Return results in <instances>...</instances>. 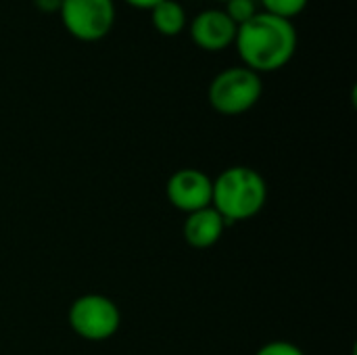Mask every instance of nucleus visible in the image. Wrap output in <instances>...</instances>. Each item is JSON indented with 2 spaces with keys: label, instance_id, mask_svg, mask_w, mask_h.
Wrapping results in <instances>:
<instances>
[{
  "label": "nucleus",
  "instance_id": "obj_1",
  "mask_svg": "<svg viewBox=\"0 0 357 355\" xmlns=\"http://www.w3.org/2000/svg\"><path fill=\"white\" fill-rule=\"evenodd\" d=\"M297 29L293 21L259 10L236 29V52L245 67L255 73L278 71L291 63L297 50Z\"/></svg>",
  "mask_w": 357,
  "mask_h": 355
},
{
  "label": "nucleus",
  "instance_id": "obj_2",
  "mask_svg": "<svg viewBox=\"0 0 357 355\" xmlns=\"http://www.w3.org/2000/svg\"><path fill=\"white\" fill-rule=\"evenodd\" d=\"M266 199V180L247 165L228 167L213 180L211 207L226 222H243L257 216L264 209Z\"/></svg>",
  "mask_w": 357,
  "mask_h": 355
},
{
  "label": "nucleus",
  "instance_id": "obj_3",
  "mask_svg": "<svg viewBox=\"0 0 357 355\" xmlns=\"http://www.w3.org/2000/svg\"><path fill=\"white\" fill-rule=\"evenodd\" d=\"M264 92L261 75L249 67H228L209 86V103L222 115H241L253 109Z\"/></svg>",
  "mask_w": 357,
  "mask_h": 355
},
{
  "label": "nucleus",
  "instance_id": "obj_4",
  "mask_svg": "<svg viewBox=\"0 0 357 355\" xmlns=\"http://www.w3.org/2000/svg\"><path fill=\"white\" fill-rule=\"evenodd\" d=\"M119 308L105 295H82L69 308V326L86 341H107L119 331Z\"/></svg>",
  "mask_w": 357,
  "mask_h": 355
},
{
  "label": "nucleus",
  "instance_id": "obj_5",
  "mask_svg": "<svg viewBox=\"0 0 357 355\" xmlns=\"http://www.w3.org/2000/svg\"><path fill=\"white\" fill-rule=\"evenodd\" d=\"M63 27L79 42H98L113 29V0H63L59 8Z\"/></svg>",
  "mask_w": 357,
  "mask_h": 355
},
{
  "label": "nucleus",
  "instance_id": "obj_6",
  "mask_svg": "<svg viewBox=\"0 0 357 355\" xmlns=\"http://www.w3.org/2000/svg\"><path fill=\"white\" fill-rule=\"evenodd\" d=\"M165 192L176 209L192 213L211 205L213 180L201 169L184 167L167 180Z\"/></svg>",
  "mask_w": 357,
  "mask_h": 355
},
{
  "label": "nucleus",
  "instance_id": "obj_7",
  "mask_svg": "<svg viewBox=\"0 0 357 355\" xmlns=\"http://www.w3.org/2000/svg\"><path fill=\"white\" fill-rule=\"evenodd\" d=\"M236 25L234 21L224 13V8H207L201 10L190 21V38L192 42L207 50V52H220L234 44L236 40Z\"/></svg>",
  "mask_w": 357,
  "mask_h": 355
},
{
  "label": "nucleus",
  "instance_id": "obj_8",
  "mask_svg": "<svg viewBox=\"0 0 357 355\" xmlns=\"http://www.w3.org/2000/svg\"><path fill=\"white\" fill-rule=\"evenodd\" d=\"M226 228V220L209 205L205 209L188 213L184 222V241L195 249H207L213 247Z\"/></svg>",
  "mask_w": 357,
  "mask_h": 355
},
{
  "label": "nucleus",
  "instance_id": "obj_9",
  "mask_svg": "<svg viewBox=\"0 0 357 355\" xmlns=\"http://www.w3.org/2000/svg\"><path fill=\"white\" fill-rule=\"evenodd\" d=\"M151 21H153V27L161 36H180L186 29V25H188L186 10H184V6L178 0H163V2H159L151 10Z\"/></svg>",
  "mask_w": 357,
  "mask_h": 355
},
{
  "label": "nucleus",
  "instance_id": "obj_10",
  "mask_svg": "<svg viewBox=\"0 0 357 355\" xmlns=\"http://www.w3.org/2000/svg\"><path fill=\"white\" fill-rule=\"evenodd\" d=\"M264 13L268 15H274V17H280V19H287V21H293L297 15H301L310 0H259Z\"/></svg>",
  "mask_w": 357,
  "mask_h": 355
},
{
  "label": "nucleus",
  "instance_id": "obj_11",
  "mask_svg": "<svg viewBox=\"0 0 357 355\" xmlns=\"http://www.w3.org/2000/svg\"><path fill=\"white\" fill-rule=\"evenodd\" d=\"M224 13L234 21L236 27H241L243 23L251 21L259 13V4L257 0H228Z\"/></svg>",
  "mask_w": 357,
  "mask_h": 355
},
{
  "label": "nucleus",
  "instance_id": "obj_12",
  "mask_svg": "<svg viewBox=\"0 0 357 355\" xmlns=\"http://www.w3.org/2000/svg\"><path fill=\"white\" fill-rule=\"evenodd\" d=\"M255 355H303V352L289 341H272L264 345Z\"/></svg>",
  "mask_w": 357,
  "mask_h": 355
},
{
  "label": "nucleus",
  "instance_id": "obj_13",
  "mask_svg": "<svg viewBox=\"0 0 357 355\" xmlns=\"http://www.w3.org/2000/svg\"><path fill=\"white\" fill-rule=\"evenodd\" d=\"M61 2H63V0H33L36 8L42 10V13H59Z\"/></svg>",
  "mask_w": 357,
  "mask_h": 355
},
{
  "label": "nucleus",
  "instance_id": "obj_14",
  "mask_svg": "<svg viewBox=\"0 0 357 355\" xmlns=\"http://www.w3.org/2000/svg\"><path fill=\"white\" fill-rule=\"evenodd\" d=\"M130 6H134V8H142V10H153L159 2H163V0H126Z\"/></svg>",
  "mask_w": 357,
  "mask_h": 355
},
{
  "label": "nucleus",
  "instance_id": "obj_15",
  "mask_svg": "<svg viewBox=\"0 0 357 355\" xmlns=\"http://www.w3.org/2000/svg\"><path fill=\"white\" fill-rule=\"evenodd\" d=\"M218 2H224V4H226V2H228V0H218Z\"/></svg>",
  "mask_w": 357,
  "mask_h": 355
}]
</instances>
